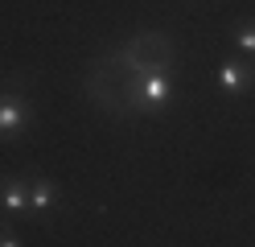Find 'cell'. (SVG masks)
Returning a JSON list of instances; mask_svg holds the SVG:
<instances>
[{
  "label": "cell",
  "instance_id": "5b68a950",
  "mask_svg": "<svg viewBox=\"0 0 255 247\" xmlns=\"http://www.w3.org/2000/svg\"><path fill=\"white\" fill-rule=\"evenodd\" d=\"M58 202V186L41 173H29V214H50Z\"/></svg>",
  "mask_w": 255,
  "mask_h": 247
},
{
  "label": "cell",
  "instance_id": "ba28073f",
  "mask_svg": "<svg viewBox=\"0 0 255 247\" xmlns=\"http://www.w3.org/2000/svg\"><path fill=\"white\" fill-rule=\"evenodd\" d=\"M4 235H12V223H8V219H0V239H4Z\"/></svg>",
  "mask_w": 255,
  "mask_h": 247
},
{
  "label": "cell",
  "instance_id": "8992f818",
  "mask_svg": "<svg viewBox=\"0 0 255 247\" xmlns=\"http://www.w3.org/2000/svg\"><path fill=\"white\" fill-rule=\"evenodd\" d=\"M218 87L227 91V95H243L251 87V70H247V66H239V62H222L218 66Z\"/></svg>",
  "mask_w": 255,
  "mask_h": 247
},
{
  "label": "cell",
  "instance_id": "6da1fadb",
  "mask_svg": "<svg viewBox=\"0 0 255 247\" xmlns=\"http://www.w3.org/2000/svg\"><path fill=\"white\" fill-rule=\"evenodd\" d=\"M120 49H124V58L136 62L144 74H152V70L173 74V66H177V45H173V37L161 33V29H140V33H132Z\"/></svg>",
  "mask_w": 255,
  "mask_h": 247
},
{
  "label": "cell",
  "instance_id": "277c9868",
  "mask_svg": "<svg viewBox=\"0 0 255 247\" xmlns=\"http://www.w3.org/2000/svg\"><path fill=\"white\" fill-rule=\"evenodd\" d=\"M29 214V177L0 173V219H25Z\"/></svg>",
  "mask_w": 255,
  "mask_h": 247
},
{
  "label": "cell",
  "instance_id": "3957f363",
  "mask_svg": "<svg viewBox=\"0 0 255 247\" xmlns=\"http://www.w3.org/2000/svg\"><path fill=\"white\" fill-rule=\"evenodd\" d=\"M132 103L136 111H161L173 103V74L165 70H152V74H140L136 91H132Z\"/></svg>",
  "mask_w": 255,
  "mask_h": 247
},
{
  "label": "cell",
  "instance_id": "7a4b0ae2",
  "mask_svg": "<svg viewBox=\"0 0 255 247\" xmlns=\"http://www.w3.org/2000/svg\"><path fill=\"white\" fill-rule=\"evenodd\" d=\"M37 124V107L29 103L21 91H4L0 95V140H17Z\"/></svg>",
  "mask_w": 255,
  "mask_h": 247
},
{
  "label": "cell",
  "instance_id": "9c48e42d",
  "mask_svg": "<svg viewBox=\"0 0 255 247\" xmlns=\"http://www.w3.org/2000/svg\"><path fill=\"white\" fill-rule=\"evenodd\" d=\"M0 247H21V243H17V235H4V239H0Z\"/></svg>",
  "mask_w": 255,
  "mask_h": 247
},
{
  "label": "cell",
  "instance_id": "52a82bcc",
  "mask_svg": "<svg viewBox=\"0 0 255 247\" xmlns=\"http://www.w3.org/2000/svg\"><path fill=\"white\" fill-rule=\"evenodd\" d=\"M239 49L255 54V21H239Z\"/></svg>",
  "mask_w": 255,
  "mask_h": 247
}]
</instances>
